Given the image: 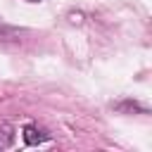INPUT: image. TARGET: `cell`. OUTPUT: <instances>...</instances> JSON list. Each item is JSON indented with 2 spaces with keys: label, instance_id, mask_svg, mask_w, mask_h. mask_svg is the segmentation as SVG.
<instances>
[{
  "label": "cell",
  "instance_id": "6da1fadb",
  "mask_svg": "<svg viewBox=\"0 0 152 152\" xmlns=\"http://www.w3.org/2000/svg\"><path fill=\"white\" fill-rule=\"evenodd\" d=\"M45 140H50V133H45L43 128H38V126H26L24 128V142L26 145H40Z\"/></svg>",
  "mask_w": 152,
  "mask_h": 152
},
{
  "label": "cell",
  "instance_id": "7a4b0ae2",
  "mask_svg": "<svg viewBox=\"0 0 152 152\" xmlns=\"http://www.w3.org/2000/svg\"><path fill=\"white\" fill-rule=\"evenodd\" d=\"M21 36H24V31H21V28H17V26H10V24L0 21V43H12V40H19Z\"/></svg>",
  "mask_w": 152,
  "mask_h": 152
},
{
  "label": "cell",
  "instance_id": "3957f363",
  "mask_svg": "<svg viewBox=\"0 0 152 152\" xmlns=\"http://www.w3.org/2000/svg\"><path fill=\"white\" fill-rule=\"evenodd\" d=\"M12 142H14V128L10 124H2L0 126V150H7Z\"/></svg>",
  "mask_w": 152,
  "mask_h": 152
},
{
  "label": "cell",
  "instance_id": "277c9868",
  "mask_svg": "<svg viewBox=\"0 0 152 152\" xmlns=\"http://www.w3.org/2000/svg\"><path fill=\"white\" fill-rule=\"evenodd\" d=\"M114 109H119V112H147L142 104H138V102H131V100H126V102H116L114 104Z\"/></svg>",
  "mask_w": 152,
  "mask_h": 152
},
{
  "label": "cell",
  "instance_id": "5b68a950",
  "mask_svg": "<svg viewBox=\"0 0 152 152\" xmlns=\"http://www.w3.org/2000/svg\"><path fill=\"white\" fill-rule=\"evenodd\" d=\"M69 21H71V24H83V14H81V12H71V14H69Z\"/></svg>",
  "mask_w": 152,
  "mask_h": 152
},
{
  "label": "cell",
  "instance_id": "8992f818",
  "mask_svg": "<svg viewBox=\"0 0 152 152\" xmlns=\"http://www.w3.org/2000/svg\"><path fill=\"white\" fill-rule=\"evenodd\" d=\"M26 2H43V0H26Z\"/></svg>",
  "mask_w": 152,
  "mask_h": 152
}]
</instances>
